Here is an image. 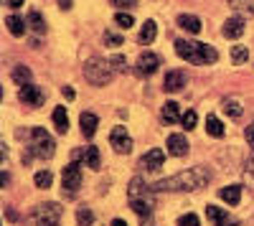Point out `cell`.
Wrapping results in <instances>:
<instances>
[{
  "label": "cell",
  "instance_id": "obj_36",
  "mask_svg": "<svg viewBox=\"0 0 254 226\" xmlns=\"http://www.w3.org/2000/svg\"><path fill=\"white\" fill-rule=\"evenodd\" d=\"M104 44H110V46H122V36L112 33V31H104Z\"/></svg>",
  "mask_w": 254,
  "mask_h": 226
},
{
  "label": "cell",
  "instance_id": "obj_13",
  "mask_svg": "<svg viewBox=\"0 0 254 226\" xmlns=\"http://www.w3.org/2000/svg\"><path fill=\"white\" fill-rule=\"evenodd\" d=\"M165 148H168V153L171 155H176V158H183L186 153H188V140H186V135H171L168 137V142H165Z\"/></svg>",
  "mask_w": 254,
  "mask_h": 226
},
{
  "label": "cell",
  "instance_id": "obj_31",
  "mask_svg": "<svg viewBox=\"0 0 254 226\" xmlns=\"http://www.w3.org/2000/svg\"><path fill=\"white\" fill-rule=\"evenodd\" d=\"M115 23H117L120 28H130V26H135V18H132L130 13H125V10H120V13L115 15Z\"/></svg>",
  "mask_w": 254,
  "mask_h": 226
},
{
  "label": "cell",
  "instance_id": "obj_10",
  "mask_svg": "<svg viewBox=\"0 0 254 226\" xmlns=\"http://www.w3.org/2000/svg\"><path fill=\"white\" fill-rule=\"evenodd\" d=\"M158 66H160V56H158V54L145 51V54H140V56H137V74L150 76V74H155V71H158Z\"/></svg>",
  "mask_w": 254,
  "mask_h": 226
},
{
  "label": "cell",
  "instance_id": "obj_8",
  "mask_svg": "<svg viewBox=\"0 0 254 226\" xmlns=\"http://www.w3.org/2000/svg\"><path fill=\"white\" fill-rule=\"evenodd\" d=\"M110 145H112L115 153H120V155H130V153H132V137L127 135L125 127H115L112 135H110Z\"/></svg>",
  "mask_w": 254,
  "mask_h": 226
},
{
  "label": "cell",
  "instance_id": "obj_40",
  "mask_svg": "<svg viewBox=\"0 0 254 226\" xmlns=\"http://www.w3.org/2000/svg\"><path fill=\"white\" fill-rule=\"evenodd\" d=\"M5 3H8V8H20V5H23V0H5Z\"/></svg>",
  "mask_w": 254,
  "mask_h": 226
},
{
  "label": "cell",
  "instance_id": "obj_34",
  "mask_svg": "<svg viewBox=\"0 0 254 226\" xmlns=\"http://www.w3.org/2000/svg\"><path fill=\"white\" fill-rule=\"evenodd\" d=\"M178 226H201V221H198L196 214H183V216L178 219Z\"/></svg>",
  "mask_w": 254,
  "mask_h": 226
},
{
  "label": "cell",
  "instance_id": "obj_23",
  "mask_svg": "<svg viewBox=\"0 0 254 226\" xmlns=\"http://www.w3.org/2000/svg\"><path fill=\"white\" fill-rule=\"evenodd\" d=\"M5 26H8V31H10L13 36H23L28 23H23V18H18V15H8V18H5Z\"/></svg>",
  "mask_w": 254,
  "mask_h": 226
},
{
  "label": "cell",
  "instance_id": "obj_19",
  "mask_svg": "<svg viewBox=\"0 0 254 226\" xmlns=\"http://www.w3.org/2000/svg\"><path fill=\"white\" fill-rule=\"evenodd\" d=\"M219 196L229 203V206H237L239 198H242V186H226V188L219 191Z\"/></svg>",
  "mask_w": 254,
  "mask_h": 226
},
{
  "label": "cell",
  "instance_id": "obj_24",
  "mask_svg": "<svg viewBox=\"0 0 254 226\" xmlns=\"http://www.w3.org/2000/svg\"><path fill=\"white\" fill-rule=\"evenodd\" d=\"M206 132L214 135V137H221L224 135V125H221V119L216 114H208L206 117Z\"/></svg>",
  "mask_w": 254,
  "mask_h": 226
},
{
  "label": "cell",
  "instance_id": "obj_26",
  "mask_svg": "<svg viewBox=\"0 0 254 226\" xmlns=\"http://www.w3.org/2000/svg\"><path fill=\"white\" fill-rule=\"evenodd\" d=\"M13 81H18L20 87L31 84V69H26V66H15V69H13Z\"/></svg>",
  "mask_w": 254,
  "mask_h": 226
},
{
  "label": "cell",
  "instance_id": "obj_5",
  "mask_svg": "<svg viewBox=\"0 0 254 226\" xmlns=\"http://www.w3.org/2000/svg\"><path fill=\"white\" fill-rule=\"evenodd\" d=\"M31 153L38 155V158H44V160L54 158L56 142H54V137H51L44 127H33V130H31Z\"/></svg>",
  "mask_w": 254,
  "mask_h": 226
},
{
  "label": "cell",
  "instance_id": "obj_18",
  "mask_svg": "<svg viewBox=\"0 0 254 226\" xmlns=\"http://www.w3.org/2000/svg\"><path fill=\"white\" fill-rule=\"evenodd\" d=\"M54 125H56V132L66 135V130H69V114H66V110H64V107H56L54 110Z\"/></svg>",
  "mask_w": 254,
  "mask_h": 226
},
{
  "label": "cell",
  "instance_id": "obj_14",
  "mask_svg": "<svg viewBox=\"0 0 254 226\" xmlns=\"http://www.w3.org/2000/svg\"><path fill=\"white\" fill-rule=\"evenodd\" d=\"M244 28H247V23H244V18H239V15H234V18H229L226 23H224V28H221V33L226 36V38H239L242 33H244Z\"/></svg>",
  "mask_w": 254,
  "mask_h": 226
},
{
  "label": "cell",
  "instance_id": "obj_9",
  "mask_svg": "<svg viewBox=\"0 0 254 226\" xmlns=\"http://www.w3.org/2000/svg\"><path fill=\"white\" fill-rule=\"evenodd\" d=\"M18 97H20V102H23V105H28V107H41V105H44V99H46L44 89H41V87H33V84L20 87Z\"/></svg>",
  "mask_w": 254,
  "mask_h": 226
},
{
  "label": "cell",
  "instance_id": "obj_30",
  "mask_svg": "<svg viewBox=\"0 0 254 226\" xmlns=\"http://www.w3.org/2000/svg\"><path fill=\"white\" fill-rule=\"evenodd\" d=\"M51 180H54V178H51L49 170H38V173L33 175V183H36L38 188H49V186H51Z\"/></svg>",
  "mask_w": 254,
  "mask_h": 226
},
{
  "label": "cell",
  "instance_id": "obj_4",
  "mask_svg": "<svg viewBox=\"0 0 254 226\" xmlns=\"http://www.w3.org/2000/svg\"><path fill=\"white\" fill-rule=\"evenodd\" d=\"M84 76H87L89 84L104 87V84H110V81H112L115 69H112L110 61H104V58H99V56H92V58L84 61Z\"/></svg>",
  "mask_w": 254,
  "mask_h": 226
},
{
  "label": "cell",
  "instance_id": "obj_16",
  "mask_svg": "<svg viewBox=\"0 0 254 226\" xmlns=\"http://www.w3.org/2000/svg\"><path fill=\"white\" fill-rule=\"evenodd\" d=\"M155 36H158V26H155V20H145L142 23V28H140V36H137V41L142 46H150L153 41H155Z\"/></svg>",
  "mask_w": 254,
  "mask_h": 226
},
{
  "label": "cell",
  "instance_id": "obj_38",
  "mask_svg": "<svg viewBox=\"0 0 254 226\" xmlns=\"http://www.w3.org/2000/svg\"><path fill=\"white\" fill-rule=\"evenodd\" d=\"M231 8H239V10H252V0H229Z\"/></svg>",
  "mask_w": 254,
  "mask_h": 226
},
{
  "label": "cell",
  "instance_id": "obj_35",
  "mask_svg": "<svg viewBox=\"0 0 254 226\" xmlns=\"http://www.w3.org/2000/svg\"><path fill=\"white\" fill-rule=\"evenodd\" d=\"M110 64H112L115 71H127V61H125V56H120V54H115V56L110 58Z\"/></svg>",
  "mask_w": 254,
  "mask_h": 226
},
{
  "label": "cell",
  "instance_id": "obj_3",
  "mask_svg": "<svg viewBox=\"0 0 254 226\" xmlns=\"http://www.w3.org/2000/svg\"><path fill=\"white\" fill-rule=\"evenodd\" d=\"M153 188H147L145 183H142V178H132L130 180V188H127V198H130V209L137 214V216H142V219H147L153 214V206H155V201H153Z\"/></svg>",
  "mask_w": 254,
  "mask_h": 226
},
{
  "label": "cell",
  "instance_id": "obj_22",
  "mask_svg": "<svg viewBox=\"0 0 254 226\" xmlns=\"http://www.w3.org/2000/svg\"><path fill=\"white\" fill-rule=\"evenodd\" d=\"M26 23H28L36 33H46V20H44V15H41L38 10H31V13H28Z\"/></svg>",
  "mask_w": 254,
  "mask_h": 226
},
{
  "label": "cell",
  "instance_id": "obj_2",
  "mask_svg": "<svg viewBox=\"0 0 254 226\" xmlns=\"http://www.w3.org/2000/svg\"><path fill=\"white\" fill-rule=\"evenodd\" d=\"M176 54L183 58V61H188V64H196V66H201V64H214V61L219 58V54H216V49L214 46H208V44H198V41H176Z\"/></svg>",
  "mask_w": 254,
  "mask_h": 226
},
{
  "label": "cell",
  "instance_id": "obj_43",
  "mask_svg": "<svg viewBox=\"0 0 254 226\" xmlns=\"http://www.w3.org/2000/svg\"><path fill=\"white\" fill-rule=\"evenodd\" d=\"M8 219H10V221H15V219H18V214H15L13 209H8Z\"/></svg>",
  "mask_w": 254,
  "mask_h": 226
},
{
  "label": "cell",
  "instance_id": "obj_33",
  "mask_svg": "<svg viewBox=\"0 0 254 226\" xmlns=\"http://www.w3.org/2000/svg\"><path fill=\"white\" fill-rule=\"evenodd\" d=\"M196 122H198V117H196L193 110H188V112L181 117V125H183L186 130H193V127H196Z\"/></svg>",
  "mask_w": 254,
  "mask_h": 226
},
{
  "label": "cell",
  "instance_id": "obj_32",
  "mask_svg": "<svg viewBox=\"0 0 254 226\" xmlns=\"http://www.w3.org/2000/svg\"><path fill=\"white\" fill-rule=\"evenodd\" d=\"M244 178H247L249 186H254V150H252V155L247 158V166H244Z\"/></svg>",
  "mask_w": 254,
  "mask_h": 226
},
{
  "label": "cell",
  "instance_id": "obj_1",
  "mask_svg": "<svg viewBox=\"0 0 254 226\" xmlns=\"http://www.w3.org/2000/svg\"><path fill=\"white\" fill-rule=\"evenodd\" d=\"M211 180V170L206 166H193L188 170H181L171 178H163L158 183H153V191H168V193H176V191H198L203 188L206 183Z\"/></svg>",
  "mask_w": 254,
  "mask_h": 226
},
{
  "label": "cell",
  "instance_id": "obj_45",
  "mask_svg": "<svg viewBox=\"0 0 254 226\" xmlns=\"http://www.w3.org/2000/svg\"><path fill=\"white\" fill-rule=\"evenodd\" d=\"M221 226H237V221H226V224H221Z\"/></svg>",
  "mask_w": 254,
  "mask_h": 226
},
{
  "label": "cell",
  "instance_id": "obj_7",
  "mask_svg": "<svg viewBox=\"0 0 254 226\" xmlns=\"http://www.w3.org/2000/svg\"><path fill=\"white\" fill-rule=\"evenodd\" d=\"M61 186H64V191H66V196H74L79 191V186H81V168L76 166V163H69V166L64 168Z\"/></svg>",
  "mask_w": 254,
  "mask_h": 226
},
{
  "label": "cell",
  "instance_id": "obj_37",
  "mask_svg": "<svg viewBox=\"0 0 254 226\" xmlns=\"http://www.w3.org/2000/svg\"><path fill=\"white\" fill-rule=\"evenodd\" d=\"M112 5H117V8H122V10H130V8L137 5V0H112Z\"/></svg>",
  "mask_w": 254,
  "mask_h": 226
},
{
  "label": "cell",
  "instance_id": "obj_28",
  "mask_svg": "<svg viewBox=\"0 0 254 226\" xmlns=\"http://www.w3.org/2000/svg\"><path fill=\"white\" fill-rule=\"evenodd\" d=\"M247 58H249L247 46H231V61H234V64H244Z\"/></svg>",
  "mask_w": 254,
  "mask_h": 226
},
{
  "label": "cell",
  "instance_id": "obj_17",
  "mask_svg": "<svg viewBox=\"0 0 254 226\" xmlns=\"http://www.w3.org/2000/svg\"><path fill=\"white\" fill-rule=\"evenodd\" d=\"M178 26L186 31V33H198L201 31V20L196 15H178Z\"/></svg>",
  "mask_w": 254,
  "mask_h": 226
},
{
  "label": "cell",
  "instance_id": "obj_6",
  "mask_svg": "<svg viewBox=\"0 0 254 226\" xmlns=\"http://www.w3.org/2000/svg\"><path fill=\"white\" fill-rule=\"evenodd\" d=\"M61 221V206L59 203H41L33 209L28 224L31 226H59Z\"/></svg>",
  "mask_w": 254,
  "mask_h": 226
},
{
  "label": "cell",
  "instance_id": "obj_11",
  "mask_svg": "<svg viewBox=\"0 0 254 226\" xmlns=\"http://www.w3.org/2000/svg\"><path fill=\"white\" fill-rule=\"evenodd\" d=\"M186 84H188V76H186V71H181V69L168 71L165 79H163V89H165V92H181Z\"/></svg>",
  "mask_w": 254,
  "mask_h": 226
},
{
  "label": "cell",
  "instance_id": "obj_21",
  "mask_svg": "<svg viewBox=\"0 0 254 226\" xmlns=\"http://www.w3.org/2000/svg\"><path fill=\"white\" fill-rule=\"evenodd\" d=\"M160 114H163V119L168 122V125H173V122H178V119L183 117V114L178 112V105H176V102H165V107H163Z\"/></svg>",
  "mask_w": 254,
  "mask_h": 226
},
{
  "label": "cell",
  "instance_id": "obj_41",
  "mask_svg": "<svg viewBox=\"0 0 254 226\" xmlns=\"http://www.w3.org/2000/svg\"><path fill=\"white\" fill-rule=\"evenodd\" d=\"M64 97H66V99H74V89H71V87H64Z\"/></svg>",
  "mask_w": 254,
  "mask_h": 226
},
{
  "label": "cell",
  "instance_id": "obj_25",
  "mask_svg": "<svg viewBox=\"0 0 254 226\" xmlns=\"http://www.w3.org/2000/svg\"><path fill=\"white\" fill-rule=\"evenodd\" d=\"M206 216L214 221L216 226H221V224H226L229 221V216H226V211L224 209H216V206H206Z\"/></svg>",
  "mask_w": 254,
  "mask_h": 226
},
{
  "label": "cell",
  "instance_id": "obj_44",
  "mask_svg": "<svg viewBox=\"0 0 254 226\" xmlns=\"http://www.w3.org/2000/svg\"><path fill=\"white\" fill-rule=\"evenodd\" d=\"M112 226H127V221H122V219H115V221H112Z\"/></svg>",
  "mask_w": 254,
  "mask_h": 226
},
{
  "label": "cell",
  "instance_id": "obj_29",
  "mask_svg": "<svg viewBox=\"0 0 254 226\" xmlns=\"http://www.w3.org/2000/svg\"><path fill=\"white\" fill-rule=\"evenodd\" d=\"M224 110H226L229 117H234V119L242 117V105H239L237 99H226V102H224Z\"/></svg>",
  "mask_w": 254,
  "mask_h": 226
},
{
  "label": "cell",
  "instance_id": "obj_39",
  "mask_svg": "<svg viewBox=\"0 0 254 226\" xmlns=\"http://www.w3.org/2000/svg\"><path fill=\"white\" fill-rule=\"evenodd\" d=\"M244 137H247V142H249V148L254 150V125H249V127H247V132H244Z\"/></svg>",
  "mask_w": 254,
  "mask_h": 226
},
{
  "label": "cell",
  "instance_id": "obj_12",
  "mask_svg": "<svg viewBox=\"0 0 254 226\" xmlns=\"http://www.w3.org/2000/svg\"><path fill=\"white\" fill-rule=\"evenodd\" d=\"M163 160H165V153L160 148H153V150H147L142 158H140V168L145 170H158L163 166Z\"/></svg>",
  "mask_w": 254,
  "mask_h": 226
},
{
  "label": "cell",
  "instance_id": "obj_42",
  "mask_svg": "<svg viewBox=\"0 0 254 226\" xmlns=\"http://www.w3.org/2000/svg\"><path fill=\"white\" fill-rule=\"evenodd\" d=\"M59 5H61L64 10H69V8H71V0H59Z\"/></svg>",
  "mask_w": 254,
  "mask_h": 226
},
{
  "label": "cell",
  "instance_id": "obj_15",
  "mask_svg": "<svg viewBox=\"0 0 254 226\" xmlns=\"http://www.w3.org/2000/svg\"><path fill=\"white\" fill-rule=\"evenodd\" d=\"M79 125H81V135H84V137H94V132H97V127H99V119H97V114H92V112H84V114L79 117Z\"/></svg>",
  "mask_w": 254,
  "mask_h": 226
},
{
  "label": "cell",
  "instance_id": "obj_20",
  "mask_svg": "<svg viewBox=\"0 0 254 226\" xmlns=\"http://www.w3.org/2000/svg\"><path fill=\"white\" fill-rule=\"evenodd\" d=\"M84 166L87 168H92V170H99V166H102V160H99V148H87L84 150Z\"/></svg>",
  "mask_w": 254,
  "mask_h": 226
},
{
  "label": "cell",
  "instance_id": "obj_27",
  "mask_svg": "<svg viewBox=\"0 0 254 226\" xmlns=\"http://www.w3.org/2000/svg\"><path fill=\"white\" fill-rule=\"evenodd\" d=\"M76 221H79V226H92V224H94V214H92V209H87V206L76 209Z\"/></svg>",
  "mask_w": 254,
  "mask_h": 226
}]
</instances>
